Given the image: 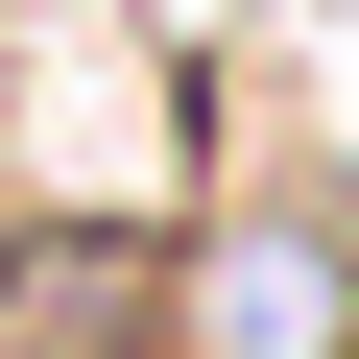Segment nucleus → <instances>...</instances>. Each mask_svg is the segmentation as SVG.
Instances as JSON below:
<instances>
[{"instance_id":"1","label":"nucleus","mask_w":359,"mask_h":359,"mask_svg":"<svg viewBox=\"0 0 359 359\" xmlns=\"http://www.w3.org/2000/svg\"><path fill=\"white\" fill-rule=\"evenodd\" d=\"M0 359H192V264L120 240V216H48L0 264Z\"/></svg>"}]
</instances>
